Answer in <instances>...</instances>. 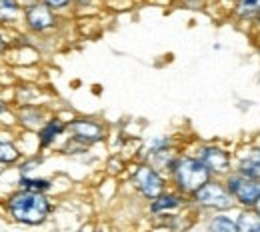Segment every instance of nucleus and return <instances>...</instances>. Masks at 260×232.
I'll return each mask as SVG.
<instances>
[{
    "instance_id": "34",
    "label": "nucleus",
    "mask_w": 260,
    "mask_h": 232,
    "mask_svg": "<svg viewBox=\"0 0 260 232\" xmlns=\"http://www.w3.org/2000/svg\"><path fill=\"white\" fill-rule=\"evenodd\" d=\"M6 170H8V168H4V166L0 164V178H2V176H4V174H6Z\"/></svg>"
},
{
    "instance_id": "23",
    "label": "nucleus",
    "mask_w": 260,
    "mask_h": 232,
    "mask_svg": "<svg viewBox=\"0 0 260 232\" xmlns=\"http://www.w3.org/2000/svg\"><path fill=\"white\" fill-rule=\"evenodd\" d=\"M126 170V160L120 156V154H110L108 160H106V172L112 174V176H118Z\"/></svg>"
},
{
    "instance_id": "9",
    "label": "nucleus",
    "mask_w": 260,
    "mask_h": 232,
    "mask_svg": "<svg viewBox=\"0 0 260 232\" xmlns=\"http://www.w3.org/2000/svg\"><path fill=\"white\" fill-rule=\"evenodd\" d=\"M52 110L48 104H28V106H14V128L18 132L36 134L42 124L48 120Z\"/></svg>"
},
{
    "instance_id": "4",
    "label": "nucleus",
    "mask_w": 260,
    "mask_h": 232,
    "mask_svg": "<svg viewBox=\"0 0 260 232\" xmlns=\"http://www.w3.org/2000/svg\"><path fill=\"white\" fill-rule=\"evenodd\" d=\"M128 186L132 188L134 196L142 200L144 204L160 196L164 190L170 188L168 176L158 168L148 164L146 160H136L128 168Z\"/></svg>"
},
{
    "instance_id": "21",
    "label": "nucleus",
    "mask_w": 260,
    "mask_h": 232,
    "mask_svg": "<svg viewBox=\"0 0 260 232\" xmlns=\"http://www.w3.org/2000/svg\"><path fill=\"white\" fill-rule=\"evenodd\" d=\"M46 162V154L44 152H32V154H26L18 166L14 168L18 174H24V176H32L34 170H38L40 166Z\"/></svg>"
},
{
    "instance_id": "20",
    "label": "nucleus",
    "mask_w": 260,
    "mask_h": 232,
    "mask_svg": "<svg viewBox=\"0 0 260 232\" xmlns=\"http://www.w3.org/2000/svg\"><path fill=\"white\" fill-rule=\"evenodd\" d=\"M170 150H180V142L176 136L172 134H158L154 138L148 140L146 148H144V154L140 158H146L150 154H158V152H170Z\"/></svg>"
},
{
    "instance_id": "7",
    "label": "nucleus",
    "mask_w": 260,
    "mask_h": 232,
    "mask_svg": "<svg viewBox=\"0 0 260 232\" xmlns=\"http://www.w3.org/2000/svg\"><path fill=\"white\" fill-rule=\"evenodd\" d=\"M70 138H74L76 142L94 148L98 144H104L110 136L108 124L98 118V116H90V114H72L68 118V134Z\"/></svg>"
},
{
    "instance_id": "8",
    "label": "nucleus",
    "mask_w": 260,
    "mask_h": 232,
    "mask_svg": "<svg viewBox=\"0 0 260 232\" xmlns=\"http://www.w3.org/2000/svg\"><path fill=\"white\" fill-rule=\"evenodd\" d=\"M222 180L226 184L236 208L254 210V206L260 202V178H252V176H246V174L232 170Z\"/></svg>"
},
{
    "instance_id": "25",
    "label": "nucleus",
    "mask_w": 260,
    "mask_h": 232,
    "mask_svg": "<svg viewBox=\"0 0 260 232\" xmlns=\"http://www.w3.org/2000/svg\"><path fill=\"white\" fill-rule=\"evenodd\" d=\"M12 44H14V34L10 32L8 28L0 26V58H4L10 52Z\"/></svg>"
},
{
    "instance_id": "13",
    "label": "nucleus",
    "mask_w": 260,
    "mask_h": 232,
    "mask_svg": "<svg viewBox=\"0 0 260 232\" xmlns=\"http://www.w3.org/2000/svg\"><path fill=\"white\" fill-rule=\"evenodd\" d=\"M24 158V150L20 146L18 130L12 126H0V164L4 168H16Z\"/></svg>"
},
{
    "instance_id": "30",
    "label": "nucleus",
    "mask_w": 260,
    "mask_h": 232,
    "mask_svg": "<svg viewBox=\"0 0 260 232\" xmlns=\"http://www.w3.org/2000/svg\"><path fill=\"white\" fill-rule=\"evenodd\" d=\"M92 228H94V224H82L80 228H76L74 232H92Z\"/></svg>"
},
{
    "instance_id": "15",
    "label": "nucleus",
    "mask_w": 260,
    "mask_h": 232,
    "mask_svg": "<svg viewBox=\"0 0 260 232\" xmlns=\"http://www.w3.org/2000/svg\"><path fill=\"white\" fill-rule=\"evenodd\" d=\"M204 232H242L238 226V220L232 212H218V214H210L200 218L198 222Z\"/></svg>"
},
{
    "instance_id": "33",
    "label": "nucleus",
    "mask_w": 260,
    "mask_h": 232,
    "mask_svg": "<svg viewBox=\"0 0 260 232\" xmlns=\"http://www.w3.org/2000/svg\"><path fill=\"white\" fill-rule=\"evenodd\" d=\"M252 212L256 214V218H258V220H260V202H258V204H256V206H254V210H252Z\"/></svg>"
},
{
    "instance_id": "1",
    "label": "nucleus",
    "mask_w": 260,
    "mask_h": 232,
    "mask_svg": "<svg viewBox=\"0 0 260 232\" xmlns=\"http://www.w3.org/2000/svg\"><path fill=\"white\" fill-rule=\"evenodd\" d=\"M2 212L4 216L26 228H42L48 224L56 212V202L50 194H40V192H28L14 188L2 198Z\"/></svg>"
},
{
    "instance_id": "6",
    "label": "nucleus",
    "mask_w": 260,
    "mask_h": 232,
    "mask_svg": "<svg viewBox=\"0 0 260 232\" xmlns=\"http://www.w3.org/2000/svg\"><path fill=\"white\" fill-rule=\"evenodd\" d=\"M190 152L206 166L212 178H226L234 170V150L218 140H198Z\"/></svg>"
},
{
    "instance_id": "19",
    "label": "nucleus",
    "mask_w": 260,
    "mask_h": 232,
    "mask_svg": "<svg viewBox=\"0 0 260 232\" xmlns=\"http://www.w3.org/2000/svg\"><path fill=\"white\" fill-rule=\"evenodd\" d=\"M44 90L40 86H30V84H18L12 88V106H28V104H44L40 96Z\"/></svg>"
},
{
    "instance_id": "35",
    "label": "nucleus",
    "mask_w": 260,
    "mask_h": 232,
    "mask_svg": "<svg viewBox=\"0 0 260 232\" xmlns=\"http://www.w3.org/2000/svg\"><path fill=\"white\" fill-rule=\"evenodd\" d=\"M140 232H156L154 228H146V230H140Z\"/></svg>"
},
{
    "instance_id": "14",
    "label": "nucleus",
    "mask_w": 260,
    "mask_h": 232,
    "mask_svg": "<svg viewBox=\"0 0 260 232\" xmlns=\"http://www.w3.org/2000/svg\"><path fill=\"white\" fill-rule=\"evenodd\" d=\"M200 220L190 210L174 212V214H160L150 216V228L156 232H190Z\"/></svg>"
},
{
    "instance_id": "26",
    "label": "nucleus",
    "mask_w": 260,
    "mask_h": 232,
    "mask_svg": "<svg viewBox=\"0 0 260 232\" xmlns=\"http://www.w3.org/2000/svg\"><path fill=\"white\" fill-rule=\"evenodd\" d=\"M180 8L184 10H192V12H200L208 6V0H176Z\"/></svg>"
},
{
    "instance_id": "22",
    "label": "nucleus",
    "mask_w": 260,
    "mask_h": 232,
    "mask_svg": "<svg viewBox=\"0 0 260 232\" xmlns=\"http://www.w3.org/2000/svg\"><path fill=\"white\" fill-rule=\"evenodd\" d=\"M58 152L62 156H70V158H82V156H88L90 154V148L84 146V144H80V142H76L74 138L66 136L64 140H62V144L58 146Z\"/></svg>"
},
{
    "instance_id": "12",
    "label": "nucleus",
    "mask_w": 260,
    "mask_h": 232,
    "mask_svg": "<svg viewBox=\"0 0 260 232\" xmlns=\"http://www.w3.org/2000/svg\"><path fill=\"white\" fill-rule=\"evenodd\" d=\"M234 170L252 178H260V140L244 142L234 148Z\"/></svg>"
},
{
    "instance_id": "2",
    "label": "nucleus",
    "mask_w": 260,
    "mask_h": 232,
    "mask_svg": "<svg viewBox=\"0 0 260 232\" xmlns=\"http://www.w3.org/2000/svg\"><path fill=\"white\" fill-rule=\"evenodd\" d=\"M168 182L170 188H174L176 192L184 194V196H192L196 190L206 184L212 174L206 170V166L202 164L190 150H180L172 168L168 170Z\"/></svg>"
},
{
    "instance_id": "5",
    "label": "nucleus",
    "mask_w": 260,
    "mask_h": 232,
    "mask_svg": "<svg viewBox=\"0 0 260 232\" xmlns=\"http://www.w3.org/2000/svg\"><path fill=\"white\" fill-rule=\"evenodd\" d=\"M62 24V16L46 6L42 0H24L22 10V28L34 38H44L58 32Z\"/></svg>"
},
{
    "instance_id": "16",
    "label": "nucleus",
    "mask_w": 260,
    "mask_h": 232,
    "mask_svg": "<svg viewBox=\"0 0 260 232\" xmlns=\"http://www.w3.org/2000/svg\"><path fill=\"white\" fill-rule=\"evenodd\" d=\"M260 14V0H238L230 10V20L238 26H252Z\"/></svg>"
},
{
    "instance_id": "27",
    "label": "nucleus",
    "mask_w": 260,
    "mask_h": 232,
    "mask_svg": "<svg viewBox=\"0 0 260 232\" xmlns=\"http://www.w3.org/2000/svg\"><path fill=\"white\" fill-rule=\"evenodd\" d=\"M12 112H14L12 102H10V100H6L4 96H0V126L4 124V122H2V118H6V114H12Z\"/></svg>"
},
{
    "instance_id": "10",
    "label": "nucleus",
    "mask_w": 260,
    "mask_h": 232,
    "mask_svg": "<svg viewBox=\"0 0 260 232\" xmlns=\"http://www.w3.org/2000/svg\"><path fill=\"white\" fill-rule=\"evenodd\" d=\"M68 134V118H64L60 112H52L48 116V120L42 124V128L36 132V142H38V150L46 152L50 148H54L56 144H60Z\"/></svg>"
},
{
    "instance_id": "32",
    "label": "nucleus",
    "mask_w": 260,
    "mask_h": 232,
    "mask_svg": "<svg viewBox=\"0 0 260 232\" xmlns=\"http://www.w3.org/2000/svg\"><path fill=\"white\" fill-rule=\"evenodd\" d=\"M92 232H110V230H106L104 226H96V224H94V228H92Z\"/></svg>"
},
{
    "instance_id": "11",
    "label": "nucleus",
    "mask_w": 260,
    "mask_h": 232,
    "mask_svg": "<svg viewBox=\"0 0 260 232\" xmlns=\"http://www.w3.org/2000/svg\"><path fill=\"white\" fill-rule=\"evenodd\" d=\"M190 210L188 206V196L176 192L174 188L164 190L160 196L146 202V216H160V214H174V212H184Z\"/></svg>"
},
{
    "instance_id": "28",
    "label": "nucleus",
    "mask_w": 260,
    "mask_h": 232,
    "mask_svg": "<svg viewBox=\"0 0 260 232\" xmlns=\"http://www.w3.org/2000/svg\"><path fill=\"white\" fill-rule=\"evenodd\" d=\"M96 0H74V10H88L94 6Z\"/></svg>"
},
{
    "instance_id": "24",
    "label": "nucleus",
    "mask_w": 260,
    "mask_h": 232,
    "mask_svg": "<svg viewBox=\"0 0 260 232\" xmlns=\"http://www.w3.org/2000/svg\"><path fill=\"white\" fill-rule=\"evenodd\" d=\"M46 6H50L54 12H58L60 16L70 14L74 10V0H42Z\"/></svg>"
},
{
    "instance_id": "29",
    "label": "nucleus",
    "mask_w": 260,
    "mask_h": 232,
    "mask_svg": "<svg viewBox=\"0 0 260 232\" xmlns=\"http://www.w3.org/2000/svg\"><path fill=\"white\" fill-rule=\"evenodd\" d=\"M248 34L252 36V38H256V40H260V14H258V18L254 20V24L248 28Z\"/></svg>"
},
{
    "instance_id": "36",
    "label": "nucleus",
    "mask_w": 260,
    "mask_h": 232,
    "mask_svg": "<svg viewBox=\"0 0 260 232\" xmlns=\"http://www.w3.org/2000/svg\"><path fill=\"white\" fill-rule=\"evenodd\" d=\"M258 56H260V42H258Z\"/></svg>"
},
{
    "instance_id": "31",
    "label": "nucleus",
    "mask_w": 260,
    "mask_h": 232,
    "mask_svg": "<svg viewBox=\"0 0 260 232\" xmlns=\"http://www.w3.org/2000/svg\"><path fill=\"white\" fill-rule=\"evenodd\" d=\"M246 232H260V220L256 222V224H252V226H250Z\"/></svg>"
},
{
    "instance_id": "3",
    "label": "nucleus",
    "mask_w": 260,
    "mask_h": 232,
    "mask_svg": "<svg viewBox=\"0 0 260 232\" xmlns=\"http://www.w3.org/2000/svg\"><path fill=\"white\" fill-rule=\"evenodd\" d=\"M188 206L198 220L210 214L236 210V204L222 178H210L206 184H202L192 196H188Z\"/></svg>"
},
{
    "instance_id": "18",
    "label": "nucleus",
    "mask_w": 260,
    "mask_h": 232,
    "mask_svg": "<svg viewBox=\"0 0 260 232\" xmlns=\"http://www.w3.org/2000/svg\"><path fill=\"white\" fill-rule=\"evenodd\" d=\"M16 188L20 190H28V192H40V194H50L54 190V180L48 176H24L18 174L16 176Z\"/></svg>"
},
{
    "instance_id": "17",
    "label": "nucleus",
    "mask_w": 260,
    "mask_h": 232,
    "mask_svg": "<svg viewBox=\"0 0 260 232\" xmlns=\"http://www.w3.org/2000/svg\"><path fill=\"white\" fill-rule=\"evenodd\" d=\"M22 0H0V26L12 30L22 26Z\"/></svg>"
}]
</instances>
